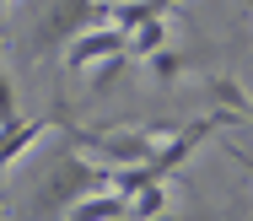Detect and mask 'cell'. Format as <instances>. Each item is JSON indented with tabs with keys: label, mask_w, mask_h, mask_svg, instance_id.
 <instances>
[{
	"label": "cell",
	"mask_w": 253,
	"mask_h": 221,
	"mask_svg": "<svg viewBox=\"0 0 253 221\" xmlns=\"http://www.w3.org/2000/svg\"><path fill=\"white\" fill-rule=\"evenodd\" d=\"M172 200H167V183L162 178H151V183H140L135 194H129V216H162Z\"/></svg>",
	"instance_id": "ba28073f"
},
{
	"label": "cell",
	"mask_w": 253,
	"mask_h": 221,
	"mask_svg": "<svg viewBox=\"0 0 253 221\" xmlns=\"http://www.w3.org/2000/svg\"><path fill=\"white\" fill-rule=\"evenodd\" d=\"M70 216L76 221H102V216H129V194L124 189H92V194H81L76 205H70Z\"/></svg>",
	"instance_id": "5b68a950"
},
{
	"label": "cell",
	"mask_w": 253,
	"mask_h": 221,
	"mask_svg": "<svg viewBox=\"0 0 253 221\" xmlns=\"http://www.w3.org/2000/svg\"><path fill=\"white\" fill-rule=\"evenodd\" d=\"M92 189H108V162H97L92 151H59L49 162V173L38 178L27 211L33 216H70V205Z\"/></svg>",
	"instance_id": "6da1fadb"
},
{
	"label": "cell",
	"mask_w": 253,
	"mask_h": 221,
	"mask_svg": "<svg viewBox=\"0 0 253 221\" xmlns=\"http://www.w3.org/2000/svg\"><path fill=\"white\" fill-rule=\"evenodd\" d=\"M0 5H5V0H0Z\"/></svg>",
	"instance_id": "9a60e30c"
},
{
	"label": "cell",
	"mask_w": 253,
	"mask_h": 221,
	"mask_svg": "<svg viewBox=\"0 0 253 221\" xmlns=\"http://www.w3.org/2000/svg\"><path fill=\"white\" fill-rule=\"evenodd\" d=\"M11 119H22V113H16V92H11V76L0 70V124H11Z\"/></svg>",
	"instance_id": "30bf717a"
},
{
	"label": "cell",
	"mask_w": 253,
	"mask_h": 221,
	"mask_svg": "<svg viewBox=\"0 0 253 221\" xmlns=\"http://www.w3.org/2000/svg\"><path fill=\"white\" fill-rule=\"evenodd\" d=\"M54 124H65V113H54V119H11V124H0V167H11L33 140H43Z\"/></svg>",
	"instance_id": "277c9868"
},
{
	"label": "cell",
	"mask_w": 253,
	"mask_h": 221,
	"mask_svg": "<svg viewBox=\"0 0 253 221\" xmlns=\"http://www.w3.org/2000/svg\"><path fill=\"white\" fill-rule=\"evenodd\" d=\"M124 49H129V33L113 27V22H97V27L76 33L59 54H65V70H86V65H102L108 54H124Z\"/></svg>",
	"instance_id": "3957f363"
},
{
	"label": "cell",
	"mask_w": 253,
	"mask_h": 221,
	"mask_svg": "<svg viewBox=\"0 0 253 221\" xmlns=\"http://www.w3.org/2000/svg\"><path fill=\"white\" fill-rule=\"evenodd\" d=\"M248 11H253V0H248Z\"/></svg>",
	"instance_id": "5bb4252c"
},
{
	"label": "cell",
	"mask_w": 253,
	"mask_h": 221,
	"mask_svg": "<svg viewBox=\"0 0 253 221\" xmlns=\"http://www.w3.org/2000/svg\"><path fill=\"white\" fill-rule=\"evenodd\" d=\"M146 65H151V76H156V81H178V76H189V70H194V59L183 54V49H156Z\"/></svg>",
	"instance_id": "9c48e42d"
},
{
	"label": "cell",
	"mask_w": 253,
	"mask_h": 221,
	"mask_svg": "<svg viewBox=\"0 0 253 221\" xmlns=\"http://www.w3.org/2000/svg\"><path fill=\"white\" fill-rule=\"evenodd\" d=\"M97 22H108V0H49L33 38H27V54H54V49H65L76 33H86Z\"/></svg>",
	"instance_id": "7a4b0ae2"
},
{
	"label": "cell",
	"mask_w": 253,
	"mask_h": 221,
	"mask_svg": "<svg viewBox=\"0 0 253 221\" xmlns=\"http://www.w3.org/2000/svg\"><path fill=\"white\" fill-rule=\"evenodd\" d=\"M205 92H210V103H215V108L237 113V119H253V97L232 81V76H210V81H205Z\"/></svg>",
	"instance_id": "8992f818"
},
{
	"label": "cell",
	"mask_w": 253,
	"mask_h": 221,
	"mask_svg": "<svg viewBox=\"0 0 253 221\" xmlns=\"http://www.w3.org/2000/svg\"><path fill=\"white\" fill-rule=\"evenodd\" d=\"M156 49H167V16H146L129 33V59H151Z\"/></svg>",
	"instance_id": "52a82bcc"
},
{
	"label": "cell",
	"mask_w": 253,
	"mask_h": 221,
	"mask_svg": "<svg viewBox=\"0 0 253 221\" xmlns=\"http://www.w3.org/2000/svg\"><path fill=\"white\" fill-rule=\"evenodd\" d=\"M0 178H5V167H0Z\"/></svg>",
	"instance_id": "4fadbf2b"
},
{
	"label": "cell",
	"mask_w": 253,
	"mask_h": 221,
	"mask_svg": "<svg viewBox=\"0 0 253 221\" xmlns=\"http://www.w3.org/2000/svg\"><path fill=\"white\" fill-rule=\"evenodd\" d=\"M151 5H156V11H167V5H178V0H151Z\"/></svg>",
	"instance_id": "7c38bea8"
},
{
	"label": "cell",
	"mask_w": 253,
	"mask_h": 221,
	"mask_svg": "<svg viewBox=\"0 0 253 221\" xmlns=\"http://www.w3.org/2000/svg\"><path fill=\"white\" fill-rule=\"evenodd\" d=\"M232 157H237V162H243V167H248V173H253V157H248V151H243V146H232Z\"/></svg>",
	"instance_id": "8fae6325"
}]
</instances>
